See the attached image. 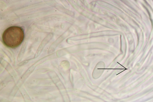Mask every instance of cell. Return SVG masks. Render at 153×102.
Listing matches in <instances>:
<instances>
[{
    "instance_id": "cell-1",
    "label": "cell",
    "mask_w": 153,
    "mask_h": 102,
    "mask_svg": "<svg viewBox=\"0 0 153 102\" xmlns=\"http://www.w3.org/2000/svg\"><path fill=\"white\" fill-rule=\"evenodd\" d=\"M24 32L21 27L12 26L6 29L2 35L4 44L7 47L14 48L19 46L23 41Z\"/></svg>"
}]
</instances>
